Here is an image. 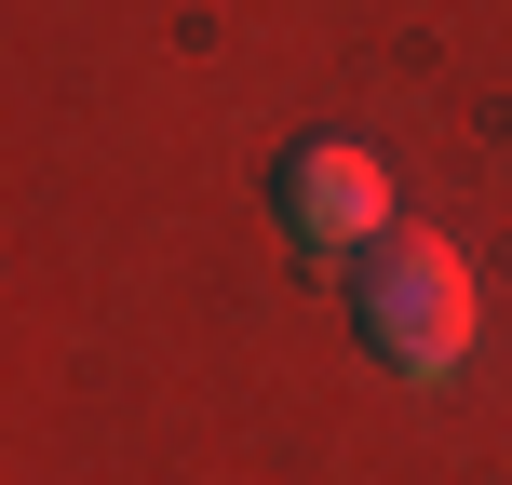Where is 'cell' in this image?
<instances>
[{"label":"cell","instance_id":"1","mask_svg":"<svg viewBox=\"0 0 512 485\" xmlns=\"http://www.w3.org/2000/svg\"><path fill=\"white\" fill-rule=\"evenodd\" d=\"M351 324H364V351H378L391 378H445V364L472 351V270H459V243L378 230L351 256Z\"/></svg>","mask_w":512,"mask_h":485},{"label":"cell","instance_id":"2","mask_svg":"<svg viewBox=\"0 0 512 485\" xmlns=\"http://www.w3.org/2000/svg\"><path fill=\"white\" fill-rule=\"evenodd\" d=\"M270 216L310 256H364L391 230V176H378V149H351V135H297V149L270 162Z\"/></svg>","mask_w":512,"mask_h":485}]
</instances>
